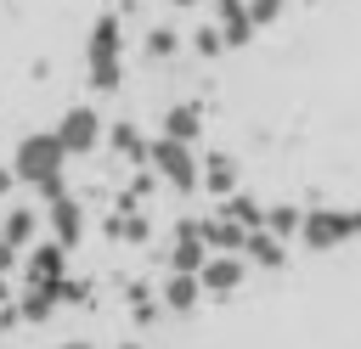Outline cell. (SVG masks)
<instances>
[{
    "label": "cell",
    "mask_w": 361,
    "mask_h": 349,
    "mask_svg": "<svg viewBox=\"0 0 361 349\" xmlns=\"http://www.w3.org/2000/svg\"><path fill=\"white\" fill-rule=\"evenodd\" d=\"M62 163H68V146H62V135H56V129L23 135V141H17V152H11L17 180H23V186H39V197H45V203L68 191V186H62Z\"/></svg>",
    "instance_id": "6da1fadb"
},
{
    "label": "cell",
    "mask_w": 361,
    "mask_h": 349,
    "mask_svg": "<svg viewBox=\"0 0 361 349\" xmlns=\"http://www.w3.org/2000/svg\"><path fill=\"white\" fill-rule=\"evenodd\" d=\"M85 79H90V90H118V79H124V23H118L113 11H102V17L90 23Z\"/></svg>",
    "instance_id": "7a4b0ae2"
},
{
    "label": "cell",
    "mask_w": 361,
    "mask_h": 349,
    "mask_svg": "<svg viewBox=\"0 0 361 349\" xmlns=\"http://www.w3.org/2000/svg\"><path fill=\"white\" fill-rule=\"evenodd\" d=\"M147 163H152V174L169 180L175 191H192V186L203 180V163H197L192 141H175V135H158V141L147 146Z\"/></svg>",
    "instance_id": "3957f363"
},
{
    "label": "cell",
    "mask_w": 361,
    "mask_h": 349,
    "mask_svg": "<svg viewBox=\"0 0 361 349\" xmlns=\"http://www.w3.org/2000/svg\"><path fill=\"white\" fill-rule=\"evenodd\" d=\"M350 236H361V208H310L305 225H299V242L310 253H327V248H338Z\"/></svg>",
    "instance_id": "277c9868"
},
{
    "label": "cell",
    "mask_w": 361,
    "mask_h": 349,
    "mask_svg": "<svg viewBox=\"0 0 361 349\" xmlns=\"http://www.w3.org/2000/svg\"><path fill=\"white\" fill-rule=\"evenodd\" d=\"M56 135H62L68 158H85V152L102 146V113H96V107H68V113L56 118Z\"/></svg>",
    "instance_id": "5b68a950"
},
{
    "label": "cell",
    "mask_w": 361,
    "mask_h": 349,
    "mask_svg": "<svg viewBox=\"0 0 361 349\" xmlns=\"http://www.w3.org/2000/svg\"><path fill=\"white\" fill-rule=\"evenodd\" d=\"M23 276H28V287H62V281H68V248H62L56 236L39 242V248H28Z\"/></svg>",
    "instance_id": "8992f818"
},
{
    "label": "cell",
    "mask_w": 361,
    "mask_h": 349,
    "mask_svg": "<svg viewBox=\"0 0 361 349\" xmlns=\"http://www.w3.org/2000/svg\"><path fill=\"white\" fill-rule=\"evenodd\" d=\"M197 276H203V293L226 298V293H237V287L248 281V259H243V253H209V265H203Z\"/></svg>",
    "instance_id": "52a82bcc"
},
{
    "label": "cell",
    "mask_w": 361,
    "mask_h": 349,
    "mask_svg": "<svg viewBox=\"0 0 361 349\" xmlns=\"http://www.w3.org/2000/svg\"><path fill=\"white\" fill-rule=\"evenodd\" d=\"M45 220H51V236H56L62 248H79V236H85V208H79L68 191L45 203Z\"/></svg>",
    "instance_id": "ba28073f"
},
{
    "label": "cell",
    "mask_w": 361,
    "mask_h": 349,
    "mask_svg": "<svg viewBox=\"0 0 361 349\" xmlns=\"http://www.w3.org/2000/svg\"><path fill=\"white\" fill-rule=\"evenodd\" d=\"M203 242L214 248V253H248V225H237V220H203Z\"/></svg>",
    "instance_id": "9c48e42d"
},
{
    "label": "cell",
    "mask_w": 361,
    "mask_h": 349,
    "mask_svg": "<svg viewBox=\"0 0 361 349\" xmlns=\"http://www.w3.org/2000/svg\"><path fill=\"white\" fill-rule=\"evenodd\" d=\"M197 298H203V276H192V270H169V281H164V304H169L175 315H186V310H197Z\"/></svg>",
    "instance_id": "30bf717a"
},
{
    "label": "cell",
    "mask_w": 361,
    "mask_h": 349,
    "mask_svg": "<svg viewBox=\"0 0 361 349\" xmlns=\"http://www.w3.org/2000/svg\"><path fill=\"white\" fill-rule=\"evenodd\" d=\"M220 34H226V51H237V45H248V39H254L248 0H220Z\"/></svg>",
    "instance_id": "8fae6325"
},
{
    "label": "cell",
    "mask_w": 361,
    "mask_h": 349,
    "mask_svg": "<svg viewBox=\"0 0 361 349\" xmlns=\"http://www.w3.org/2000/svg\"><path fill=\"white\" fill-rule=\"evenodd\" d=\"M164 135H175V141H197V135H203V107H197V101H175V107L164 113Z\"/></svg>",
    "instance_id": "7c38bea8"
},
{
    "label": "cell",
    "mask_w": 361,
    "mask_h": 349,
    "mask_svg": "<svg viewBox=\"0 0 361 349\" xmlns=\"http://www.w3.org/2000/svg\"><path fill=\"white\" fill-rule=\"evenodd\" d=\"M34 231H39V214H34V208H23V203H17V208H6L0 236H6L11 248H28V242H34Z\"/></svg>",
    "instance_id": "4fadbf2b"
},
{
    "label": "cell",
    "mask_w": 361,
    "mask_h": 349,
    "mask_svg": "<svg viewBox=\"0 0 361 349\" xmlns=\"http://www.w3.org/2000/svg\"><path fill=\"white\" fill-rule=\"evenodd\" d=\"M248 259H254V265H265V270H276V265L288 259V248H282V236H276V231H265V225H259V231H248Z\"/></svg>",
    "instance_id": "5bb4252c"
},
{
    "label": "cell",
    "mask_w": 361,
    "mask_h": 349,
    "mask_svg": "<svg viewBox=\"0 0 361 349\" xmlns=\"http://www.w3.org/2000/svg\"><path fill=\"white\" fill-rule=\"evenodd\" d=\"M220 214H226V220H237V225H248V231H259V225H265V208H259L254 197H243V191H231Z\"/></svg>",
    "instance_id": "9a60e30c"
},
{
    "label": "cell",
    "mask_w": 361,
    "mask_h": 349,
    "mask_svg": "<svg viewBox=\"0 0 361 349\" xmlns=\"http://www.w3.org/2000/svg\"><path fill=\"white\" fill-rule=\"evenodd\" d=\"M203 186L231 197V186H237V163H231V158H209V163H203Z\"/></svg>",
    "instance_id": "2e32d148"
},
{
    "label": "cell",
    "mask_w": 361,
    "mask_h": 349,
    "mask_svg": "<svg viewBox=\"0 0 361 349\" xmlns=\"http://www.w3.org/2000/svg\"><path fill=\"white\" fill-rule=\"evenodd\" d=\"M299 225H305V214H299V208H288V203L265 208V231H276L282 242H288V236H299Z\"/></svg>",
    "instance_id": "e0dca14e"
},
{
    "label": "cell",
    "mask_w": 361,
    "mask_h": 349,
    "mask_svg": "<svg viewBox=\"0 0 361 349\" xmlns=\"http://www.w3.org/2000/svg\"><path fill=\"white\" fill-rule=\"evenodd\" d=\"M192 51H197V56H220V51H226V34L209 28V23H197V28H192Z\"/></svg>",
    "instance_id": "ac0fdd59"
},
{
    "label": "cell",
    "mask_w": 361,
    "mask_h": 349,
    "mask_svg": "<svg viewBox=\"0 0 361 349\" xmlns=\"http://www.w3.org/2000/svg\"><path fill=\"white\" fill-rule=\"evenodd\" d=\"M288 11V0H248V17H254V28H265V23H276Z\"/></svg>",
    "instance_id": "d6986e66"
},
{
    "label": "cell",
    "mask_w": 361,
    "mask_h": 349,
    "mask_svg": "<svg viewBox=\"0 0 361 349\" xmlns=\"http://www.w3.org/2000/svg\"><path fill=\"white\" fill-rule=\"evenodd\" d=\"M175 45H180L175 28H152V34H147V56H175Z\"/></svg>",
    "instance_id": "ffe728a7"
},
{
    "label": "cell",
    "mask_w": 361,
    "mask_h": 349,
    "mask_svg": "<svg viewBox=\"0 0 361 349\" xmlns=\"http://www.w3.org/2000/svg\"><path fill=\"white\" fill-rule=\"evenodd\" d=\"M113 146H118V152H130V158H147V146H141V135H135L130 124H118V129H113Z\"/></svg>",
    "instance_id": "44dd1931"
},
{
    "label": "cell",
    "mask_w": 361,
    "mask_h": 349,
    "mask_svg": "<svg viewBox=\"0 0 361 349\" xmlns=\"http://www.w3.org/2000/svg\"><path fill=\"white\" fill-rule=\"evenodd\" d=\"M11 265H17V248L0 236V276H11Z\"/></svg>",
    "instance_id": "7402d4cb"
},
{
    "label": "cell",
    "mask_w": 361,
    "mask_h": 349,
    "mask_svg": "<svg viewBox=\"0 0 361 349\" xmlns=\"http://www.w3.org/2000/svg\"><path fill=\"white\" fill-rule=\"evenodd\" d=\"M11 186H17V169H0V197H6Z\"/></svg>",
    "instance_id": "603a6c76"
},
{
    "label": "cell",
    "mask_w": 361,
    "mask_h": 349,
    "mask_svg": "<svg viewBox=\"0 0 361 349\" xmlns=\"http://www.w3.org/2000/svg\"><path fill=\"white\" fill-rule=\"evenodd\" d=\"M56 349H90V343H85V338H68V343H56Z\"/></svg>",
    "instance_id": "cb8c5ba5"
},
{
    "label": "cell",
    "mask_w": 361,
    "mask_h": 349,
    "mask_svg": "<svg viewBox=\"0 0 361 349\" xmlns=\"http://www.w3.org/2000/svg\"><path fill=\"white\" fill-rule=\"evenodd\" d=\"M169 6H175V11H192V6H197V0H169Z\"/></svg>",
    "instance_id": "d4e9b609"
},
{
    "label": "cell",
    "mask_w": 361,
    "mask_h": 349,
    "mask_svg": "<svg viewBox=\"0 0 361 349\" xmlns=\"http://www.w3.org/2000/svg\"><path fill=\"white\" fill-rule=\"evenodd\" d=\"M0 310H6V276H0Z\"/></svg>",
    "instance_id": "484cf974"
},
{
    "label": "cell",
    "mask_w": 361,
    "mask_h": 349,
    "mask_svg": "<svg viewBox=\"0 0 361 349\" xmlns=\"http://www.w3.org/2000/svg\"><path fill=\"white\" fill-rule=\"evenodd\" d=\"M118 349H141V343H118Z\"/></svg>",
    "instance_id": "4316f807"
}]
</instances>
